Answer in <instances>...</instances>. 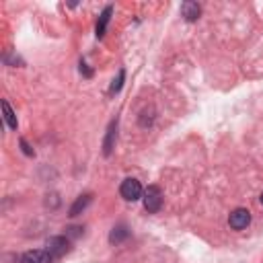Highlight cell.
I'll return each instance as SVG.
<instances>
[{
	"mask_svg": "<svg viewBox=\"0 0 263 263\" xmlns=\"http://www.w3.org/2000/svg\"><path fill=\"white\" fill-rule=\"evenodd\" d=\"M161 206H163V191L157 185H150L144 191V208H146V212L155 214V212L161 210Z\"/></svg>",
	"mask_w": 263,
	"mask_h": 263,
	"instance_id": "1",
	"label": "cell"
},
{
	"mask_svg": "<svg viewBox=\"0 0 263 263\" xmlns=\"http://www.w3.org/2000/svg\"><path fill=\"white\" fill-rule=\"evenodd\" d=\"M119 193H121L123 200L136 202V200H140V197H142V185H140L138 179H125L121 183V187H119Z\"/></svg>",
	"mask_w": 263,
	"mask_h": 263,
	"instance_id": "2",
	"label": "cell"
},
{
	"mask_svg": "<svg viewBox=\"0 0 263 263\" xmlns=\"http://www.w3.org/2000/svg\"><path fill=\"white\" fill-rule=\"evenodd\" d=\"M249 222H251V212L245 210V208H236V210L230 212V216H228V224H230V228H234V230L247 228Z\"/></svg>",
	"mask_w": 263,
	"mask_h": 263,
	"instance_id": "3",
	"label": "cell"
},
{
	"mask_svg": "<svg viewBox=\"0 0 263 263\" xmlns=\"http://www.w3.org/2000/svg\"><path fill=\"white\" fill-rule=\"evenodd\" d=\"M68 249H70V243L66 236H54L48 240V253L52 257H62L64 253H68Z\"/></svg>",
	"mask_w": 263,
	"mask_h": 263,
	"instance_id": "4",
	"label": "cell"
},
{
	"mask_svg": "<svg viewBox=\"0 0 263 263\" xmlns=\"http://www.w3.org/2000/svg\"><path fill=\"white\" fill-rule=\"evenodd\" d=\"M21 263H52V255L48 251H41V249L27 251L21 257Z\"/></svg>",
	"mask_w": 263,
	"mask_h": 263,
	"instance_id": "5",
	"label": "cell"
},
{
	"mask_svg": "<svg viewBox=\"0 0 263 263\" xmlns=\"http://www.w3.org/2000/svg\"><path fill=\"white\" fill-rule=\"evenodd\" d=\"M181 15L185 17V21H189V23H193V21L200 19L202 15V9L197 3H191V0H187V3L181 5Z\"/></svg>",
	"mask_w": 263,
	"mask_h": 263,
	"instance_id": "6",
	"label": "cell"
},
{
	"mask_svg": "<svg viewBox=\"0 0 263 263\" xmlns=\"http://www.w3.org/2000/svg\"><path fill=\"white\" fill-rule=\"evenodd\" d=\"M111 13H113V7H105V11H103L101 17H99V23H97V37H99V39L105 35V29H107L109 19H111Z\"/></svg>",
	"mask_w": 263,
	"mask_h": 263,
	"instance_id": "7",
	"label": "cell"
},
{
	"mask_svg": "<svg viewBox=\"0 0 263 263\" xmlns=\"http://www.w3.org/2000/svg\"><path fill=\"white\" fill-rule=\"evenodd\" d=\"M127 234H129L127 226H125V224H117V226L111 230V234H109V240H111V243H121L123 238H127Z\"/></svg>",
	"mask_w": 263,
	"mask_h": 263,
	"instance_id": "8",
	"label": "cell"
},
{
	"mask_svg": "<svg viewBox=\"0 0 263 263\" xmlns=\"http://www.w3.org/2000/svg\"><path fill=\"white\" fill-rule=\"evenodd\" d=\"M89 204H91V195H80L78 200L74 202V206L70 208V216H78V214H80V210H84Z\"/></svg>",
	"mask_w": 263,
	"mask_h": 263,
	"instance_id": "9",
	"label": "cell"
},
{
	"mask_svg": "<svg viewBox=\"0 0 263 263\" xmlns=\"http://www.w3.org/2000/svg\"><path fill=\"white\" fill-rule=\"evenodd\" d=\"M113 142H115V123L109 125V132H107V138H105V148L103 152L105 155H111V148H113Z\"/></svg>",
	"mask_w": 263,
	"mask_h": 263,
	"instance_id": "10",
	"label": "cell"
},
{
	"mask_svg": "<svg viewBox=\"0 0 263 263\" xmlns=\"http://www.w3.org/2000/svg\"><path fill=\"white\" fill-rule=\"evenodd\" d=\"M3 109H5V119H7L9 127H11V129H17V115L13 113V109H11L9 101H3Z\"/></svg>",
	"mask_w": 263,
	"mask_h": 263,
	"instance_id": "11",
	"label": "cell"
},
{
	"mask_svg": "<svg viewBox=\"0 0 263 263\" xmlns=\"http://www.w3.org/2000/svg\"><path fill=\"white\" fill-rule=\"evenodd\" d=\"M123 76H125V72L119 70V72H117V78L113 80V84H111V89H109V91H111V93H117V91L121 89V84H123Z\"/></svg>",
	"mask_w": 263,
	"mask_h": 263,
	"instance_id": "12",
	"label": "cell"
},
{
	"mask_svg": "<svg viewBox=\"0 0 263 263\" xmlns=\"http://www.w3.org/2000/svg\"><path fill=\"white\" fill-rule=\"evenodd\" d=\"M21 146H23V152H25V155H29V157H33V150L29 148V144H27L25 140H21Z\"/></svg>",
	"mask_w": 263,
	"mask_h": 263,
	"instance_id": "13",
	"label": "cell"
},
{
	"mask_svg": "<svg viewBox=\"0 0 263 263\" xmlns=\"http://www.w3.org/2000/svg\"><path fill=\"white\" fill-rule=\"evenodd\" d=\"M80 72H84V76H91V74H93L89 68H86V64H84V62H80Z\"/></svg>",
	"mask_w": 263,
	"mask_h": 263,
	"instance_id": "14",
	"label": "cell"
},
{
	"mask_svg": "<svg viewBox=\"0 0 263 263\" xmlns=\"http://www.w3.org/2000/svg\"><path fill=\"white\" fill-rule=\"evenodd\" d=\"M261 204H263V193H261Z\"/></svg>",
	"mask_w": 263,
	"mask_h": 263,
	"instance_id": "15",
	"label": "cell"
}]
</instances>
